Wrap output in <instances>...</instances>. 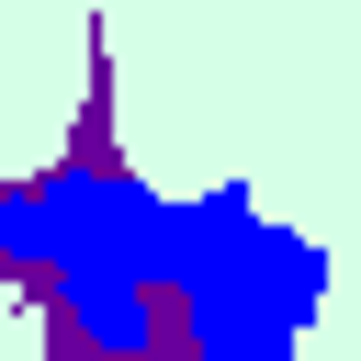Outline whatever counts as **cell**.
Instances as JSON below:
<instances>
[{"instance_id":"1","label":"cell","mask_w":361,"mask_h":361,"mask_svg":"<svg viewBox=\"0 0 361 361\" xmlns=\"http://www.w3.org/2000/svg\"><path fill=\"white\" fill-rule=\"evenodd\" d=\"M180 361H293L327 316V248L282 214H259L248 180H203L180 203Z\"/></svg>"}]
</instances>
